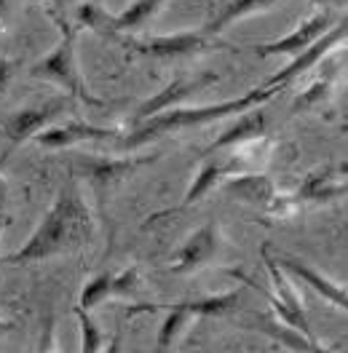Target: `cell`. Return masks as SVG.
<instances>
[{"label":"cell","instance_id":"1","mask_svg":"<svg viewBox=\"0 0 348 353\" xmlns=\"http://www.w3.org/2000/svg\"><path fill=\"white\" fill-rule=\"evenodd\" d=\"M91 236H94V220H91L88 206L72 188H65L59 190L57 201L51 203V209L46 212V217L32 230V236L24 241L22 249L8 254L3 263H44L48 257L84 246L91 241Z\"/></svg>","mask_w":348,"mask_h":353},{"label":"cell","instance_id":"2","mask_svg":"<svg viewBox=\"0 0 348 353\" xmlns=\"http://www.w3.org/2000/svg\"><path fill=\"white\" fill-rule=\"evenodd\" d=\"M271 97H273V88L265 86V88H258V91H249V94H244V97H236V99L218 102V105L172 108V110L158 112V115H153L148 121L137 123V129L121 139V148H124V150H134V148L151 145V142L166 137V134L182 132V129H193V126H204V123H212V121H220V118L241 115L244 110H252V108H258L262 102H268Z\"/></svg>","mask_w":348,"mask_h":353},{"label":"cell","instance_id":"3","mask_svg":"<svg viewBox=\"0 0 348 353\" xmlns=\"http://www.w3.org/2000/svg\"><path fill=\"white\" fill-rule=\"evenodd\" d=\"M30 75H32V78H44V81H51V83L62 86L70 97H78V99H84L86 105H94V108L102 105L97 97L88 94L86 83H84V78H81L78 57H75V30H72L70 24H67L65 32H62V41L54 46L41 62L32 65Z\"/></svg>","mask_w":348,"mask_h":353},{"label":"cell","instance_id":"4","mask_svg":"<svg viewBox=\"0 0 348 353\" xmlns=\"http://www.w3.org/2000/svg\"><path fill=\"white\" fill-rule=\"evenodd\" d=\"M164 3L166 0H134L121 14H108L97 3H86V6H81L78 19H81V24H86L88 30H94L99 35L118 38V35H131V32L145 30L148 22L164 8Z\"/></svg>","mask_w":348,"mask_h":353},{"label":"cell","instance_id":"5","mask_svg":"<svg viewBox=\"0 0 348 353\" xmlns=\"http://www.w3.org/2000/svg\"><path fill=\"white\" fill-rule=\"evenodd\" d=\"M126 48H134L145 57L155 59H185V57H198L206 54L209 48H218V41L206 35L204 30L193 32H174V35H155V38H131V35H118Z\"/></svg>","mask_w":348,"mask_h":353},{"label":"cell","instance_id":"6","mask_svg":"<svg viewBox=\"0 0 348 353\" xmlns=\"http://www.w3.org/2000/svg\"><path fill=\"white\" fill-rule=\"evenodd\" d=\"M262 260H265L268 276H271V287H273V292H276V294L265 292V297L271 300V305H273V310H276V316L282 319L287 327H292V330H298L300 334H305V337L316 340V337H313V330H311V324H308V316H305L303 303H300V294H298V289L292 287V281H289V273H284L282 268L273 263V257H271L268 252L262 254Z\"/></svg>","mask_w":348,"mask_h":353},{"label":"cell","instance_id":"7","mask_svg":"<svg viewBox=\"0 0 348 353\" xmlns=\"http://www.w3.org/2000/svg\"><path fill=\"white\" fill-rule=\"evenodd\" d=\"M220 246H222V236H220L218 222L212 220L206 225H201L174 252L172 273H193L198 268H206L209 263L218 260Z\"/></svg>","mask_w":348,"mask_h":353},{"label":"cell","instance_id":"8","mask_svg":"<svg viewBox=\"0 0 348 353\" xmlns=\"http://www.w3.org/2000/svg\"><path fill=\"white\" fill-rule=\"evenodd\" d=\"M346 41V17L340 19L338 24H332L329 30H327L325 35L316 41V43H311L305 51H300L298 57H292V62L279 70L271 81H268V86L271 88H279V86H287V83H292L295 78H300L303 72H308L313 65H319L322 59H325L329 51H335L338 46Z\"/></svg>","mask_w":348,"mask_h":353},{"label":"cell","instance_id":"9","mask_svg":"<svg viewBox=\"0 0 348 353\" xmlns=\"http://www.w3.org/2000/svg\"><path fill=\"white\" fill-rule=\"evenodd\" d=\"M329 27H332V14H329V11H319V14H313L311 19H305L303 24H298L292 32H287L282 41H271V43L252 46V48H255L260 57H276V54L298 57V54L305 51L311 43H316Z\"/></svg>","mask_w":348,"mask_h":353},{"label":"cell","instance_id":"10","mask_svg":"<svg viewBox=\"0 0 348 353\" xmlns=\"http://www.w3.org/2000/svg\"><path fill=\"white\" fill-rule=\"evenodd\" d=\"M67 105H70L67 97H57V99H48L44 105L17 110L6 121V137L14 145H22L27 139H32L38 132H44L46 126H51V121L57 115H62V110H67Z\"/></svg>","mask_w":348,"mask_h":353},{"label":"cell","instance_id":"11","mask_svg":"<svg viewBox=\"0 0 348 353\" xmlns=\"http://www.w3.org/2000/svg\"><path fill=\"white\" fill-rule=\"evenodd\" d=\"M212 83H218V75L177 78V81H172V83L164 88V91H158V94H155V97H151L148 102H142V105L137 108V115H134V121H137V123H142V121H148V118L158 115V112L172 110V108H177L182 99L193 97V94H198L201 88L212 86Z\"/></svg>","mask_w":348,"mask_h":353},{"label":"cell","instance_id":"12","mask_svg":"<svg viewBox=\"0 0 348 353\" xmlns=\"http://www.w3.org/2000/svg\"><path fill=\"white\" fill-rule=\"evenodd\" d=\"M142 163H145V158H102V155L78 158V166H81L84 176L97 190H108L113 185H118L121 179L134 174Z\"/></svg>","mask_w":348,"mask_h":353},{"label":"cell","instance_id":"13","mask_svg":"<svg viewBox=\"0 0 348 353\" xmlns=\"http://www.w3.org/2000/svg\"><path fill=\"white\" fill-rule=\"evenodd\" d=\"M115 134V129H102V126H91L84 121H70V123H59V126H46L44 132H38L32 139L44 148L51 150H62V148H72L78 142H105Z\"/></svg>","mask_w":348,"mask_h":353},{"label":"cell","instance_id":"14","mask_svg":"<svg viewBox=\"0 0 348 353\" xmlns=\"http://www.w3.org/2000/svg\"><path fill=\"white\" fill-rule=\"evenodd\" d=\"M273 263L282 268L284 273H289V276H295V279H300L305 281L311 289H316L322 297H325L327 303H332V305H338L340 310L348 308V294L346 289L340 287V284H335L329 276L325 273H319L316 268H311V265L305 263V260H298V257H276Z\"/></svg>","mask_w":348,"mask_h":353},{"label":"cell","instance_id":"15","mask_svg":"<svg viewBox=\"0 0 348 353\" xmlns=\"http://www.w3.org/2000/svg\"><path fill=\"white\" fill-rule=\"evenodd\" d=\"M222 188H225V193H231L241 203H249V206H258V209H268L273 203V199H276L273 182L265 174H252V172L225 176L222 179Z\"/></svg>","mask_w":348,"mask_h":353},{"label":"cell","instance_id":"16","mask_svg":"<svg viewBox=\"0 0 348 353\" xmlns=\"http://www.w3.org/2000/svg\"><path fill=\"white\" fill-rule=\"evenodd\" d=\"M265 110L262 108H252V110H244L239 115V121L231 126V129H225V132L220 134L218 139L206 148V155L212 153H220V150H225V148H239V145H246V142H255V139H262V134H265Z\"/></svg>","mask_w":348,"mask_h":353},{"label":"cell","instance_id":"17","mask_svg":"<svg viewBox=\"0 0 348 353\" xmlns=\"http://www.w3.org/2000/svg\"><path fill=\"white\" fill-rule=\"evenodd\" d=\"M279 3H282V0H231V3H225V6L220 8L218 17L204 27V32L212 35V38H218L220 32L228 30L233 22H241V19L255 17V14H265V11L276 8Z\"/></svg>","mask_w":348,"mask_h":353},{"label":"cell","instance_id":"18","mask_svg":"<svg viewBox=\"0 0 348 353\" xmlns=\"http://www.w3.org/2000/svg\"><path fill=\"white\" fill-rule=\"evenodd\" d=\"M346 179H343V172H319V174L305 176V182L300 185V193L298 199L300 201H335L346 196Z\"/></svg>","mask_w":348,"mask_h":353},{"label":"cell","instance_id":"19","mask_svg":"<svg viewBox=\"0 0 348 353\" xmlns=\"http://www.w3.org/2000/svg\"><path fill=\"white\" fill-rule=\"evenodd\" d=\"M260 324H262L260 330L265 332V334H271V337H273L276 343H282V345H287L289 351H295V353H343V351H327V348H322V345H319L316 340H311V337L300 334L298 330L287 327L284 321L262 319Z\"/></svg>","mask_w":348,"mask_h":353},{"label":"cell","instance_id":"20","mask_svg":"<svg viewBox=\"0 0 348 353\" xmlns=\"http://www.w3.org/2000/svg\"><path fill=\"white\" fill-rule=\"evenodd\" d=\"M222 179H225V166H220L218 161H204V166L198 169L193 185H191V188H188V193H185L182 209H188V206L198 203L204 196H209Z\"/></svg>","mask_w":348,"mask_h":353},{"label":"cell","instance_id":"21","mask_svg":"<svg viewBox=\"0 0 348 353\" xmlns=\"http://www.w3.org/2000/svg\"><path fill=\"white\" fill-rule=\"evenodd\" d=\"M241 300V289L225 292V294H215V297H204V300H185L177 303L182 310H188L191 316H220L225 310L236 308V303Z\"/></svg>","mask_w":348,"mask_h":353},{"label":"cell","instance_id":"22","mask_svg":"<svg viewBox=\"0 0 348 353\" xmlns=\"http://www.w3.org/2000/svg\"><path fill=\"white\" fill-rule=\"evenodd\" d=\"M113 294V273H97L91 281L84 284L81 297H78V310H91L97 308L99 303H105Z\"/></svg>","mask_w":348,"mask_h":353},{"label":"cell","instance_id":"23","mask_svg":"<svg viewBox=\"0 0 348 353\" xmlns=\"http://www.w3.org/2000/svg\"><path fill=\"white\" fill-rule=\"evenodd\" d=\"M193 316L188 313V310H182L180 305H172V308L166 310V319L161 321V327H158V337H155V351H166L169 345L174 343V337L180 334V332L188 327V321H191Z\"/></svg>","mask_w":348,"mask_h":353},{"label":"cell","instance_id":"24","mask_svg":"<svg viewBox=\"0 0 348 353\" xmlns=\"http://www.w3.org/2000/svg\"><path fill=\"white\" fill-rule=\"evenodd\" d=\"M75 316H78V321H81V334H84L81 353H99L105 348V343H108V340H105V332L91 321V316H88L86 310L75 308Z\"/></svg>","mask_w":348,"mask_h":353},{"label":"cell","instance_id":"25","mask_svg":"<svg viewBox=\"0 0 348 353\" xmlns=\"http://www.w3.org/2000/svg\"><path fill=\"white\" fill-rule=\"evenodd\" d=\"M327 94H329V81H316L311 88H305L303 94L292 102V110L295 112H303V110H313L319 102H325L327 99Z\"/></svg>","mask_w":348,"mask_h":353},{"label":"cell","instance_id":"26","mask_svg":"<svg viewBox=\"0 0 348 353\" xmlns=\"http://www.w3.org/2000/svg\"><path fill=\"white\" fill-rule=\"evenodd\" d=\"M137 284V268H126L124 273L113 276V294H126Z\"/></svg>","mask_w":348,"mask_h":353},{"label":"cell","instance_id":"27","mask_svg":"<svg viewBox=\"0 0 348 353\" xmlns=\"http://www.w3.org/2000/svg\"><path fill=\"white\" fill-rule=\"evenodd\" d=\"M11 62L8 59H0V94L6 91V86H8V81H11Z\"/></svg>","mask_w":348,"mask_h":353},{"label":"cell","instance_id":"28","mask_svg":"<svg viewBox=\"0 0 348 353\" xmlns=\"http://www.w3.org/2000/svg\"><path fill=\"white\" fill-rule=\"evenodd\" d=\"M6 201H8V185L0 174V220H3V212H6Z\"/></svg>","mask_w":348,"mask_h":353},{"label":"cell","instance_id":"29","mask_svg":"<svg viewBox=\"0 0 348 353\" xmlns=\"http://www.w3.org/2000/svg\"><path fill=\"white\" fill-rule=\"evenodd\" d=\"M99 353H121V334H115L110 343H105V348Z\"/></svg>","mask_w":348,"mask_h":353},{"label":"cell","instance_id":"30","mask_svg":"<svg viewBox=\"0 0 348 353\" xmlns=\"http://www.w3.org/2000/svg\"><path fill=\"white\" fill-rule=\"evenodd\" d=\"M51 3V8L54 11H62V27H67V22H65V8H67V0H48Z\"/></svg>","mask_w":348,"mask_h":353},{"label":"cell","instance_id":"31","mask_svg":"<svg viewBox=\"0 0 348 353\" xmlns=\"http://www.w3.org/2000/svg\"><path fill=\"white\" fill-rule=\"evenodd\" d=\"M311 3H319V6H327V8H343L346 0H311Z\"/></svg>","mask_w":348,"mask_h":353},{"label":"cell","instance_id":"32","mask_svg":"<svg viewBox=\"0 0 348 353\" xmlns=\"http://www.w3.org/2000/svg\"><path fill=\"white\" fill-rule=\"evenodd\" d=\"M8 11H11V0H0V22L8 17Z\"/></svg>","mask_w":348,"mask_h":353},{"label":"cell","instance_id":"33","mask_svg":"<svg viewBox=\"0 0 348 353\" xmlns=\"http://www.w3.org/2000/svg\"><path fill=\"white\" fill-rule=\"evenodd\" d=\"M14 330V324H8V321H0V334H6V332Z\"/></svg>","mask_w":348,"mask_h":353},{"label":"cell","instance_id":"34","mask_svg":"<svg viewBox=\"0 0 348 353\" xmlns=\"http://www.w3.org/2000/svg\"><path fill=\"white\" fill-rule=\"evenodd\" d=\"M3 228H6V222H3V220H0V233H3Z\"/></svg>","mask_w":348,"mask_h":353},{"label":"cell","instance_id":"35","mask_svg":"<svg viewBox=\"0 0 348 353\" xmlns=\"http://www.w3.org/2000/svg\"><path fill=\"white\" fill-rule=\"evenodd\" d=\"M0 265H3V260H0Z\"/></svg>","mask_w":348,"mask_h":353}]
</instances>
